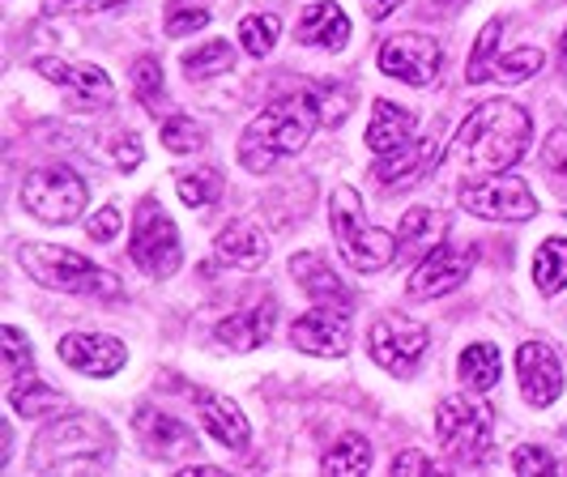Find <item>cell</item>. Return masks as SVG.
I'll return each instance as SVG.
<instances>
[{
  "label": "cell",
  "mask_w": 567,
  "mask_h": 477,
  "mask_svg": "<svg viewBox=\"0 0 567 477\" xmlns=\"http://www.w3.org/2000/svg\"><path fill=\"white\" fill-rule=\"evenodd\" d=\"M534 137L529 112L516 107L508 98H491L483 107L465 115V124L456 128L453 145L444 149L449 167L474 170V175H491V170H512Z\"/></svg>",
  "instance_id": "cell-1"
},
{
  "label": "cell",
  "mask_w": 567,
  "mask_h": 477,
  "mask_svg": "<svg viewBox=\"0 0 567 477\" xmlns=\"http://www.w3.org/2000/svg\"><path fill=\"white\" fill-rule=\"evenodd\" d=\"M320 124H324V115H320V98L316 94H286L278 103H269L244 128V137H239V163L260 175V170L274 167L278 158L299 154L312 141V133Z\"/></svg>",
  "instance_id": "cell-2"
},
{
  "label": "cell",
  "mask_w": 567,
  "mask_h": 477,
  "mask_svg": "<svg viewBox=\"0 0 567 477\" xmlns=\"http://www.w3.org/2000/svg\"><path fill=\"white\" fill-rule=\"evenodd\" d=\"M329 222H333V239H338V248H341V260H346L350 269H359V273H380V269H389L393 256L401 252L398 239H393L389 230H380V226L368 222L363 200H359L354 188H338V193H333V200H329Z\"/></svg>",
  "instance_id": "cell-3"
},
{
  "label": "cell",
  "mask_w": 567,
  "mask_h": 477,
  "mask_svg": "<svg viewBox=\"0 0 567 477\" xmlns=\"http://www.w3.org/2000/svg\"><path fill=\"white\" fill-rule=\"evenodd\" d=\"M18 265L27 269L39 286H52L64 294H94V299H115L120 281L103 273L94 260H85L73 248H56V243H22L18 248Z\"/></svg>",
  "instance_id": "cell-4"
},
{
  "label": "cell",
  "mask_w": 567,
  "mask_h": 477,
  "mask_svg": "<svg viewBox=\"0 0 567 477\" xmlns=\"http://www.w3.org/2000/svg\"><path fill=\"white\" fill-rule=\"evenodd\" d=\"M112 456V431L107 422L94 414H69L60 418L39 448V465L43 469H94Z\"/></svg>",
  "instance_id": "cell-5"
},
{
  "label": "cell",
  "mask_w": 567,
  "mask_h": 477,
  "mask_svg": "<svg viewBox=\"0 0 567 477\" xmlns=\"http://www.w3.org/2000/svg\"><path fill=\"white\" fill-rule=\"evenodd\" d=\"M461 205L470 214H478L486 222H529L538 218V200H534V188L512 175V170H491V175H478L470 184H461Z\"/></svg>",
  "instance_id": "cell-6"
},
{
  "label": "cell",
  "mask_w": 567,
  "mask_h": 477,
  "mask_svg": "<svg viewBox=\"0 0 567 477\" xmlns=\"http://www.w3.org/2000/svg\"><path fill=\"white\" fill-rule=\"evenodd\" d=\"M22 205L39 222H73V218H82L85 209V179L69 167L30 170L27 179H22Z\"/></svg>",
  "instance_id": "cell-7"
},
{
  "label": "cell",
  "mask_w": 567,
  "mask_h": 477,
  "mask_svg": "<svg viewBox=\"0 0 567 477\" xmlns=\"http://www.w3.org/2000/svg\"><path fill=\"white\" fill-rule=\"evenodd\" d=\"M435 431L444 452L461 465H478L491 448V414L470 396H444L435 409Z\"/></svg>",
  "instance_id": "cell-8"
},
{
  "label": "cell",
  "mask_w": 567,
  "mask_h": 477,
  "mask_svg": "<svg viewBox=\"0 0 567 477\" xmlns=\"http://www.w3.org/2000/svg\"><path fill=\"white\" fill-rule=\"evenodd\" d=\"M128 256L137 260V269H145L150 278H171L184 260V248H179V230L163 214V205L154 197H145L137 205V222H133V243H128Z\"/></svg>",
  "instance_id": "cell-9"
},
{
  "label": "cell",
  "mask_w": 567,
  "mask_h": 477,
  "mask_svg": "<svg viewBox=\"0 0 567 477\" xmlns=\"http://www.w3.org/2000/svg\"><path fill=\"white\" fill-rule=\"evenodd\" d=\"M499 39H504V18H491L474 43V56H470V82H529L538 73L546 56L538 48H516V52H499Z\"/></svg>",
  "instance_id": "cell-10"
},
{
  "label": "cell",
  "mask_w": 567,
  "mask_h": 477,
  "mask_svg": "<svg viewBox=\"0 0 567 477\" xmlns=\"http://www.w3.org/2000/svg\"><path fill=\"white\" fill-rule=\"evenodd\" d=\"M371 359L384 366V371H393V375H410L419 359L426 354V329L419 320H410V315H398V311H389V315H380L375 324H371Z\"/></svg>",
  "instance_id": "cell-11"
},
{
  "label": "cell",
  "mask_w": 567,
  "mask_h": 477,
  "mask_svg": "<svg viewBox=\"0 0 567 477\" xmlns=\"http://www.w3.org/2000/svg\"><path fill=\"white\" fill-rule=\"evenodd\" d=\"M350 303H320L290 324V345L316 359H341L350 350Z\"/></svg>",
  "instance_id": "cell-12"
},
{
  "label": "cell",
  "mask_w": 567,
  "mask_h": 477,
  "mask_svg": "<svg viewBox=\"0 0 567 477\" xmlns=\"http://www.w3.org/2000/svg\"><path fill=\"white\" fill-rule=\"evenodd\" d=\"M440 64H444V52L431 34H398L380 48V69L393 77V82L405 85H431L440 77Z\"/></svg>",
  "instance_id": "cell-13"
},
{
  "label": "cell",
  "mask_w": 567,
  "mask_h": 477,
  "mask_svg": "<svg viewBox=\"0 0 567 477\" xmlns=\"http://www.w3.org/2000/svg\"><path fill=\"white\" fill-rule=\"evenodd\" d=\"M470 269H474V252L470 248L435 243L419 260V269L410 273V299H444V294H453L456 286L470 278Z\"/></svg>",
  "instance_id": "cell-14"
},
{
  "label": "cell",
  "mask_w": 567,
  "mask_h": 477,
  "mask_svg": "<svg viewBox=\"0 0 567 477\" xmlns=\"http://www.w3.org/2000/svg\"><path fill=\"white\" fill-rule=\"evenodd\" d=\"M516 380H520V396L529 405H538V409L555 405L559 393H564V366L555 359V350L542 345V341H525L516 350Z\"/></svg>",
  "instance_id": "cell-15"
},
{
  "label": "cell",
  "mask_w": 567,
  "mask_h": 477,
  "mask_svg": "<svg viewBox=\"0 0 567 477\" xmlns=\"http://www.w3.org/2000/svg\"><path fill=\"white\" fill-rule=\"evenodd\" d=\"M56 354L73 371L94 375V380H107V375H115L120 366L128 363V350L115 338H103V333H69V338L60 341Z\"/></svg>",
  "instance_id": "cell-16"
},
{
  "label": "cell",
  "mask_w": 567,
  "mask_h": 477,
  "mask_svg": "<svg viewBox=\"0 0 567 477\" xmlns=\"http://www.w3.org/2000/svg\"><path fill=\"white\" fill-rule=\"evenodd\" d=\"M34 69H39L48 82L73 90V98H78L82 107H107L115 98L112 77H107L103 69H94V64H64V60L43 56V60H34Z\"/></svg>",
  "instance_id": "cell-17"
},
{
  "label": "cell",
  "mask_w": 567,
  "mask_h": 477,
  "mask_svg": "<svg viewBox=\"0 0 567 477\" xmlns=\"http://www.w3.org/2000/svg\"><path fill=\"white\" fill-rule=\"evenodd\" d=\"M274 324H278V303L274 299H260L252 308H244L239 315H227L218 329H214V338L223 350H239V354H248L256 345H265V341L274 338Z\"/></svg>",
  "instance_id": "cell-18"
},
{
  "label": "cell",
  "mask_w": 567,
  "mask_h": 477,
  "mask_svg": "<svg viewBox=\"0 0 567 477\" xmlns=\"http://www.w3.org/2000/svg\"><path fill=\"white\" fill-rule=\"evenodd\" d=\"M435 154H440V137H423V141H405L393 154H380L375 163V179L384 188H405L414 179H423L426 170L435 167Z\"/></svg>",
  "instance_id": "cell-19"
},
{
  "label": "cell",
  "mask_w": 567,
  "mask_h": 477,
  "mask_svg": "<svg viewBox=\"0 0 567 477\" xmlns=\"http://www.w3.org/2000/svg\"><path fill=\"white\" fill-rule=\"evenodd\" d=\"M137 426V435L145 439V448L154 452V456H188V452H197V439H193V431L184 426L179 418H171L167 409H158V405H145L142 414L133 418Z\"/></svg>",
  "instance_id": "cell-20"
},
{
  "label": "cell",
  "mask_w": 567,
  "mask_h": 477,
  "mask_svg": "<svg viewBox=\"0 0 567 477\" xmlns=\"http://www.w3.org/2000/svg\"><path fill=\"white\" fill-rule=\"evenodd\" d=\"M200 418H205V431H209V439H218V444H223V448H230V452H248L252 426H248L244 409H239L230 396L200 393Z\"/></svg>",
  "instance_id": "cell-21"
},
{
  "label": "cell",
  "mask_w": 567,
  "mask_h": 477,
  "mask_svg": "<svg viewBox=\"0 0 567 477\" xmlns=\"http://www.w3.org/2000/svg\"><path fill=\"white\" fill-rule=\"evenodd\" d=\"M214 256L223 265H235V269H260L269 256V239L252 222H227L223 235L214 239Z\"/></svg>",
  "instance_id": "cell-22"
},
{
  "label": "cell",
  "mask_w": 567,
  "mask_h": 477,
  "mask_svg": "<svg viewBox=\"0 0 567 477\" xmlns=\"http://www.w3.org/2000/svg\"><path fill=\"white\" fill-rule=\"evenodd\" d=\"M346 39H350V18L341 13V4L320 0L312 9H303V18H299V43L338 52V48H346Z\"/></svg>",
  "instance_id": "cell-23"
},
{
  "label": "cell",
  "mask_w": 567,
  "mask_h": 477,
  "mask_svg": "<svg viewBox=\"0 0 567 477\" xmlns=\"http://www.w3.org/2000/svg\"><path fill=\"white\" fill-rule=\"evenodd\" d=\"M405 141H414V115L398 107V103H389V98H375L368 124V145L375 154H393Z\"/></svg>",
  "instance_id": "cell-24"
},
{
  "label": "cell",
  "mask_w": 567,
  "mask_h": 477,
  "mask_svg": "<svg viewBox=\"0 0 567 477\" xmlns=\"http://www.w3.org/2000/svg\"><path fill=\"white\" fill-rule=\"evenodd\" d=\"M290 273H295V281L312 294L316 303H350V290L341 286V278L320 256H290Z\"/></svg>",
  "instance_id": "cell-25"
},
{
  "label": "cell",
  "mask_w": 567,
  "mask_h": 477,
  "mask_svg": "<svg viewBox=\"0 0 567 477\" xmlns=\"http://www.w3.org/2000/svg\"><path fill=\"white\" fill-rule=\"evenodd\" d=\"M461 384L470 388V393H486V388H495L499 384V371H504V359H499V350L491 345V341H474V345H465L461 350Z\"/></svg>",
  "instance_id": "cell-26"
},
{
  "label": "cell",
  "mask_w": 567,
  "mask_h": 477,
  "mask_svg": "<svg viewBox=\"0 0 567 477\" xmlns=\"http://www.w3.org/2000/svg\"><path fill=\"white\" fill-rule=\"evenodd\" d=\"M9 405H13L18 418H48V414H60L69 401L56 388H48L39 375H27V380L9 384Z\"/></svg>",
  "instance_id": "cell-27"
},
{
  "label": "cell",
  "mask_w": 567,
  "mask_h": 477,
  "mask_svg": "<svg viewBox=\"0 0 567 477\" xmlns=\"http://www.w3.org/2000/svg\"><path fill=\"white\" fill-rule=\"evenodd\" d=\"M534 281L542 294H559L567 286V239H546L534 256Z\"/></svg>",
  "instance_id": "cell-28"
},
{
  "label": "cell",
  "mask_w": 567,
  "mask_h": 477,
  "mask_svg": "<svg viewBox=\"0 0 567 477\" xmlns=\"http://www.w3.org/2000/svg\"><path fill=\"white\" fill-rule=\"evenodd\" d=\"M324 474H368L371 469V444L363 435H341L333 448L320 460Z\"/></svg>",
  "instance_id": "cell-29"
},
{
  "label": "cell",
  "mask_w": 567,
  "mask_h": 477,
  "mask_svg": "<svg viewBox=\"0 0 567 477\" xmlns=\"http://www.w3.org/2000/svg\"><path fill=\"white\" fill-rule=\"evenodd\" d=\"M230 64H235V48H230L227 39H209L205 48H197V52L184 56V73H188L193 82H200V77H218V73H227Z\"/></svg>",
  "instance_id": "cell-30"
},
{
  "label": "cell",
  "mask_w": 567,
  "mask_h": 477,
  "mask_svg": "<svg viewBox=\"0 0 567 477\" xmlns=\"http://www.w3.org/2000/svg\"><path fill=\"white\" fill-rule=\"evenodd\" d=\"M444 226H449V218H444V214H435V209H410V214L401 218L398 248L401 252H414V248H423L426 239L444 235Z\"/></svg>",
  "instance_id": "cell-31"
},
{
  "label": "cell",
  "mask_w": 567,
  "mask_h": 477,
  "mask_svg": "<svg viewBox=\"0 0 567 477\" xmlns=\"http://www.w3.org/2000/svg\"><path fill=\"white\" fill-rule=\"evenodd\" d=\"M278 18H269V13H248L244 22H239V48L248 52V56H269L274 48H278Z\"/></svg>",
  "instance_id": "cell-32"
},
{
  "label": "cell",
  "mask_w": 567,
  "mask_h": 477,
  "mask_svg": "<svg viewBox=\"0 0 567 477\" xmlns=\"http://www.w3.org/2000/svg\"><path fill=\"white\" fill-rule=\"evenodd\" d=\"M175 193H179L184 205L200 209V205H214V200L223 197V179H218V170H209V167L184 170V175L175 179Z\"/></svg>",
  "instance_id": "cell-33"
},
{
  "label": "cell",
  "mask_w": 567,
  "mask_h": 477,
  "mask_svg": "<svg viewBox=\"0 0 567 477\" xmlns=\"http://www.w3.org/2000/svg\"><path fill=\"white\" fill-rule=\"evenodd\" d=\"M0 345H4V371H9V384L34 375V350H30V341L22 338V329L4 324V329H0Z\"/></svg>",
  "instance_id": "cell-34"
},
{
  "label": "cell",
  "mask_w": 567,
  "mask_h": 477,
  "mask_svg": "<svg viewBox=\"0 0 567 477\" xmlns=\"http://www.w3.org/2000/svg\"><path fill=\"white\" fill-rule=\"evenodd\" d=\"M163 145H167L171 154H197L200 145H205V133H200L197 120L171 115L167 124H163Z\"/></svg>",
  "instance_id": "cell-35"
},
{
  "label": "cell",
  "mask_w": 567,
  "mask_h": 477,
  "mask_svg": "<svg viewBox=\"0 0 567 477\" xmlns=\"http://www.w3.org/2000/svg\"><path fill=\"white\" fill-rule=\"evenodd\" d=\"M133 94L142 98L145 107H154L158 103V94H163V64L154 56H142L133 64Z\"/></svg>",
  "instance_id": "cell-36"
},
{
  "label": "cell",
  "mask_w": 567,
  "mask_h": 477,
  "mask_svg": "<svg viewBox=\"0 0 567 477\" xmlns=\"http://www.w3.org/2000/svg\"><path fill=\"white\" fill-rule=\"evenodd\" d=\"M209 27V9H200V4H179V9H171L167 13V34H193V30H205Z\"/></svg>",
  "instance_id": "cell-37"
},
{
  "label": "cell",
  "mask_w": 567,
  "mask_h": 477,
  "mask_svg": "<svg viewBox=\"0 0 567 477\" xmlns=\"http://www.w3.org/2000/svg\"><path fill=\"white\" fill-rule=\"evenodd\" d=\"M512 469H516V474H550V469H559V465H555V456L546 448L525 444V448L512 452Z\"/></svg>",
  "instance_id": "cell-38"
},
{
  "label": "cell",
  "mask_w": 567,
  "mask_h": 477,
  "mask_svg": "<svg viewBox=\"0 0 567 477\" xmlns=\"http://www.w3.org/2000/svg\"><path fill=\"white\" fill-rule=\"evenodd\" d=\"M115 4H124V0H43V18H64V13L82 18V13H103Z\"/></svg>",
  "instance_id": "cell-39"
},
{
  "label": "cell",
  "mask_w": 567,
  "mask_h": 477,
  "mask_svg": "<svg viewBox=\"0 0 567 477\" xmlns=\"http://www.w3.org/2000/svg\"><path fill=\"white\" fill-rule=\"evenodd\" d=\"M85 235H90L94 243H112L115 235H120V209H115V205H103L99 214H90Z\"/></svg>",
  "instance_id": "cell-40"
},
{
  "label": "cell",
  "mask_w": 567,
  "mask_h": 477,
  "mask_svg": "<svg viewBox=\"0 0 567 477\" xmlns=\"http://www.w3.org/2000/svg\"><path fill=\"white\" fill-rule=\"evenodd\" d=\"M112 158H115V167L120 170H133L137 163L145 158V145L142 137H133V133H124V137L112 145Z\"/></svg>",
  "instance_id": "cell-41"
},
{
  "label": "cell",
  "mask_w": 567,
  "mask_h": 477,
  "mask_svg": "<svg viewBox=\"0 0 567 477\" xmlns=\"http://www.w3.org/2000/svg\"><path fill=\"white\" fill-rule=\"evenodd\" d=\"M542 163L555 170L559 179L567 184V128H559L555 137L546 141V149H542Z\"/></svg>",
  "instance_id": "cell-42"
},
{
  "label": "cell",
  "mask_w": 567,
  "mask_h": 477,
  "mask_svg": "<svg viewBox=\"0 0 567 477\" xmlns=\"http://www.w3.org/2000/svg\"><path fill=\"white\" fill-rule=\"evenodd\" d=\"M431 469H435V465H431V460H426L423 452H398V460H393V474H401V477H410V474H431Z\"/></svg>",
  "instance_id": "cell-43"
},
{
  "label": "cell",
  "mask_w": 567,
  "mask_h": 477,
  "mask_svg": "<svg viewBox=\"0 0 567 477\" xmlns=\"http://www.w3.org/2000/svg\"><path fill=\"white\" fill-rule=\"evenodd\" d=\"M398 4H401V0H363V9H368L371 22H384V18H389Z\"/></svg>",
  "instance_id": "cell-44"
},
{
  "label": "cell",
  "mask_w": 567,
  "mask_h": 477,
  "mask_svg": "<svg viewBox=\"0 0 567 477\" xmlns=\"http://www.w3.org/2000/svg\"><path fill=\"white\" fill-rule=\"evenodd\" d=\"M559 48H564V56H567V30H564V39H559Z\"/></svg>",
  "instance_id": "cell-45"
}]
</instances>
